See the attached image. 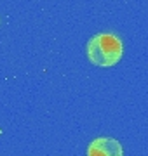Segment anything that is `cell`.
Returning <instances> with one entry per match:
<instances>
[{"label": "cell", "mask_w": 148, "mask_h": 156, "mask_svg": "<svg viewBox=\"0 0 148 156\" xmlns=\"http://www.w3.org/2000/svg\"><path fill=\"white\" fill-rule=\"evenodd\" d=\"M87 57L96 66H115L122 57V42L113 33L94 35L87 42Z\"/></svg>", "instance_id": "obj_1"}, {"label": "cell", "mask_w": 148, "mask_h": 156, "mask_svg": "<svg viewBox=\"0 0 148 156\" xmlns=\"http://www.w3.org/2000/svg\"><path fill=\"white\" fill-rule=\"evenodd\" d=\"M122 146L112 137H98L91 142L87 156H122Z\"/></svg>", "instance_id": "obj_2"}]
</instances>
